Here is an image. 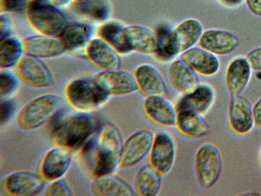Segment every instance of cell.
Masks as SVG:
<instances>
[{
  "label": "cell",
  "instance_id": "6da1fadb",
  "mask_svg": "<svg viewBox=\"0 0 261 196\" xmlns=\"http://www.w3.org/2000/svg\"><path fill=\"white\" fill-rule=\"evenodd\" d=\"M122 141L117 128L107 122L83 149L85 160L95 177L113 174L118 168Z\"/></svg>",
  "mask_w": 261,
  "mask_h": 196
},
{
  "label": "cell",
  "instance_id": "7a4b0ae2",
  "mask_svg": "<svg viewBox=\"0 0 261 196\" xmlns=\"http://www.w3.org/2000/svg\"><path fill=\"white\" fill-rule=\"evenodd\" d=\"M94 126L93 118L88 113L74 114L55 125L50 139L55 146L73 149L85 142L92 134Z\"/></svg>",
  "mask_w": 261,
  "mask_h": 196
},
{
  "label": "cell",
  "instance_id": "3957f363",
  "mask_svg": "<svg viewBox=\"0 0 261 196\" xmlns=\"http://www.w3.org/2000/svg\"><path fill=\"white\" fill-rule=\"evenodd\" d=\"M203 31L198 19H186L171 29L154 55L160 60H170L198 44Z\"/></svg>",
  "mask_w": 261,
  "mask_h": 196
},
{
  "label": "cell",
  "instance_id": "277c9868",
  "mask_svg": "<svg viewBox=\"0 0 261 196\" xmlns=\"http://www.w3.org/2000/svg\"><path fill=\"white\" fill-rule=\"evenodd\" d=\"M65 96L73 108L84 113L98 109L106 105L111 98L92 78L72 81L65 88Z\"/></svg>",
  "mask_w": 261,
  "mask_h": 196
},
{
  "label": "cell",
  "instance_id": "5b68a950",
  "mask_svg": "<svg viewBox=\"0 0 261 196\" xmlns=\"http://www.w3.org/2000/svg\"><path fill=\"white\" fill-rule=\"evenodd\" d=\"M222 171V158L213 143H204L196 150L193 158V173L197 185L202 189L212 188L218 181Z\"/></svg>",
  "mask_w": 261,
  "mask_h": 196
},
{
  "label": "cell",
  "instance_id": "8992f818",
  "mask_svg": "<svg viewBox=\"0 0 261 196\" xmlns=\"http://www.w3.org/2000/svg\"><path fill=\"white\" fill-rule=\"evenodd\" d=\"M30 25L40 34L59 36L67 24L65 15L50 0H34L27 9Z\"/></svg>",
  "mask_w": 261,
  "mask_h": 196
},
{
  "label": "cell",
  "instance_id": "52a82bcc",
  "mask_svg": "<svg viewBox=\"0 0 261 196\" xmlns=\"http://www.w3.org/2000/svg\"><path fill=\"white\" fill-rule=\"evenodd\" d=\"M61 98L55 94L37 96L26 104L17 114L16 122L25 131L34 130L44 124L58 110Z\"/></svg>",
  "mask_w": 261,
  "mask_h": 196
},
{
  "label": "cell",
  "instance_id": "ba28073f",
  "mask_svg": "<svg viewBox=\"0 0 261 196\" xmlns=\"http://www.w3.org/2000/svg\"><path fill=\"white\" fill-rule=\"evenodd\" d=\"M176 144L173 136L166 131L154 135L148 154V164L162 177L172 170L176 157Z\"/></svg>",
  "mask_w": 261,
  "mask_h": 196
},
{
  "label": "cell",
  "instance_id": "9c48e42d",
  "mask_svg": "<svg viewBox=\"0 0 261 196\" xmlns=\"http://www.w3.org/2000/svg\"><path fill=\"white\" fill-rule=\"evenodd\" d=\"M153 134L148 130L136 131L122 142L119 167L121 169H129L139 163L149 153Z\"/></svg>",
  "mask_w": 261,
  "mask_h": 196
},
{
  "label": "cell",
  "instance_id": "30bf717a",
  "mask_svg": "<svg viewBox=\"0 0 261 196\" xmlns=\"http://www.w3.org/2000/svg\"><path fill=\"white\" fill-rule=\"evenodd\" d=\"M14 70L18 78L30 87L44 88L53 84L52 75L40 59L24 54L14 66Z\"/></svg>",
  "mask_w": 261,
  "mask_h": 196
},
{
  "label": "cell",
  "instance_id": "8fae6325",
  "mask_svg": "<svg viewBox=\"0 0 261 196\" xmlns=\"http://www.w3.org/2000/svg\"><path fill=\"white\" fill-rule=\"evenodd\" d=\"M92 79L111 97L127 95L138 91L133 74L118 69L101 70Z\"/></svg>",
  "mask_w": 261,
  "mask_h": 196
},
{
  "label": "cell",
  "instance_id": "7c38bea8",
  "mask_svg": "<svg viewBox=\"0 0 261 196\" xmlns=\"http://www.w3.org/2000/svg\"><path fill=\"white\" fill-rule=\"evenodd\" d=\"M44 181L40 175L34 173L24 171L14 172L2 180L0 191L5 195H33L42 189Z\"/></svg>",
  "mask_w": 261,
  "mask_h": 196
},
{
  "label": "cell",
  "instance_id": "4fadbf2b",
  "mask_svg": "<svg viewBox=\"0 0 261 196\" xmlns=\"http://www.w3.org/2000/svg\"><path fill=\"white\" fill-rule=\"evenodd\" d=\"M216 99V90L211 84L199 83L193 91L181 95L175 106L177 112L191 111L204 116L213 108Z\"/></svg>",
  "mask_w": 261,
  "mask_h": 196
},
{
  "label": "cell",
  "instance_id": "5bb4252c",
  "mask_svg": "<svg viewBox=\"0 0 261 196\" xmlns=\"http://www.w3.org/2000/svg\"><path fill=\"white\" fill-rule=\"evenodd\" d=\"M227 119L230 130L238 136L249 134L254 127L252 107L240 95L230 97Z\"/></svg>",
  "mask_w": 261,
  "mask_h": 196
},
{
  "label": "cell",
  "instance_id": "9a60e30c",
  "mask_svg": "<svg viewBox=\"0 0 261 196\" xmlns=\"http://www.w3.org/2000/svg\"><path fill=\"white\" fill-rule=\"evenodd\" d=\"M252 69L246 57L238 56L227 64L224 74V83L230 97L240 95L248 85Z\"/></svg>",
  "mask_w": 261,
  "mask_h": 196
},
{
  "label": "cell",
  "instance_id": "2e32d148",
  "mask_svg": "<svg viewBox=\"0 0 261 196\" xmlns=\"http://www.w3.org/2000/svg\"><path fill=\"white\" fill-rule=\"evenodd\" d=\"M142 108L145 116L155 125L164 128L175 126L177 111L164 96L145 97Z\"/></svg>",
  "mask_w": 261,
  "mask_h": 196
},
{
  "label": "cell",
  "instance_id": "e0dca14e",
  "mask_svg": "<svg viewBox=\"0 0 261 196\" xmlns=\"http://www.w3.org/2000/svg\"><path fill=\"white\" fill-rule=\"evenodd\" d=\"M24 54L39 58H50L61 55L66 50L59 36L40 34L22 39Z\"/></svg>",
  "mask_w": 261,
  "mask_h": 196
},
{
  "label": "cell",
  "instance_id": "ac0fdd59",
  "mask_svg": "<svg viewBox=\"0 0 261 196\" xmlns=\"http://www.w3.org/2000/svg\"><path fill=\"white\" fill-rule=\"evenodd\" d=\"M71 161L68 149L55 146L43 156L39 167L40 175L47 181L61 179L68 170Z\"/></svg>",
  "mask_w": 261,
  "mask_h": 196
},
{
  "label": "cell",
  "instance_id": "d6986e66",
  "mask_svg": "<svg viewBox=\"0 0 261 196\" xmlns=\"http://www.w3.org/2000/svg\"><path fill=\"white\" fill-rule=\"evenodd\" d=\"M239 43L238 37L229 31L208 29L203 31L198 44L217 56H223L232 53L237 49Z\"/></svg>",
  "mask_w": 261,
  "mask_h": 196
},
{
  "label": "cell",
  "instance_id": "ffe728a7",
  "mask_svg": "<svg viewBox=\"0 0 261 196\" xmlns=\"http://www.w3.org/2000/svg\"><path fill=\"white\" fill-rule=\"evenodd\" d=\"M91 26L80 23L67 24L59 37L66 50L76 57H86L88 45L92 39Z\"/></svg>",
  "mask_w": 261,
  "mask_h": 196
},
{
  "label": "cell",
  "instance_id": "44dd1931",
  "mask_svg": "<svg viewBox=\"0 0 261 196\" xmlns=\"http://www.w3.org/2000/svg\"><path fill=\"white\" fill-rule=\"evenodd\" d=\"M167 76L171 86L180 96L193 91L199 83L196 72L181 58L170 63Z\"/></svg>",
  "mask_w": 261,
  "mask_h": 196
},
{
  "label": "cell",
  "instance_id": "7402d4cb",
  "mask_svg": "<svg viewBox=\"0 0 261 196\" xmlns=\"http://www.w3.org/2000/svg\"><path fill=\"white\" fill-rule=\"evenodd\" d=\"M133 75L138 91L144 97L164 96L166 91L164 79L158 69L148 63L138 66Z\"/></svg>",
  "mask_w": 261,
  "mask_h": 196
},
{
  "label": "cell",
  "instance_id": "603a6c76",
  "mask_svg": "<svg viewBox=\"0 0 261 196\" xmlns=\"http://www.w3.org/2000/svg\"><path fill=\"white\" fill-rule=\"evenodd\" d=\"M119 55L112 46L99 37L91 40L86 51V58L102 70L119 69Z\"/></svg>",
  "mask_w": 261,
  "mask_h": 196
},
{
  "label": "cell",
  "instance_id": "cb8c5ba5",
  "mask_svg": "<svg viewBox=\"0 0 261 196\" xmlns=\"http://www.w3.org/2000/svg\"><path fill=\"white\" fill-rule=\"evenodd\" d=\"M125 43L131 52L142 54H155L158 49V41L150 29L141 25L126 26L124 30Z\"/></svg>",
  "mask_w": 261,
  "mask_h": 196
},
{
  "label": "cell",
  "instance_id": "d4e9b609",
  "mask_svg": "<svg viewBox=\"0 0 261 196\" xmlns=\"http://www.w3.org/2000/svg\"><path fill=\"white\" fill-rule=\"evenodd\" d=\"M196 72L204 77H212L219 71L221 64L218 56L198 46H194L180 55Z\"/></svg>",
  "mask_w": 261,
  "mask_h": 196
},
{
  "label": "cell",
  "instance_id": "484cf974",
  "mask_svg": "<svg viewBox=\"0 0 261 196\" xmlns=\"http://www.w3.org/2000/svg\"><path fill=\"white\" fill-rule=\"evenodd\" d=\"M175 127L182 136L193 140L204 137L209 131L204 116L191 111L177 112Z\"/></svg>",
  "mask_w": 261,
  "mask_h": 196
},
{
  "label": "cell",
  "instance_id": "4316f807",
  "mask_svg": "<svg viewBox=\"0 0 261 196\" xmlns=\"http://www.w3.org/2000/svg\"><path fill=\"white\" fill-rule=\"evenodd\" d=\"M91 193L96 196H133L134 189L125 181L112 174L95 177L90 184Z\"/></svg>",
  "mask_w": 261,
  "mask_h": 196
},
{
  "label": "cell",
  "instance_id": "83f0119b",
  "mask_svg": "<svg viewBox=\"0 0 261 196\" xmlns=\"http://www.w3.org/2000/svg\"><path fill=\"white\" fill-rule=\"evenodd\" d=\"M162 177L148 163L142 166L134 177L133 189L135 195H159L161 189Z\"/></svg>",
  "mask_w": 261,
  "mask_h": 196
},
{
  "label": "cell",
  "instance_id": "f1b7e54d",
  "mask_svg": "<svg viewBox=\"0 0 261 196\" xmlns=\"http://www.w3.org/2000/svg\"><path fill=\"white\" fill-rule=\"evenodd\" d=\"M125 26L118 20H108L104 22L97 31L99 37L112 46L119 55H125L132 53L124 40V30Z\"/></svg>",
  "mask_w": 261,
  "mask_h": 196
},
{
  "label": "cell",
  "instance_id": "f546056e",
  "mask_svg": "<svg viewBox=\"0 0 261 196\" xmlns=\"http://www.w3.org/2000/svg\"><path fill=\"white\" fill-rule=\"evenodd\" d=\"M73 7L79 14L97 22L108 21L112 13V7L109 0L75 2Z\"/></svg>",
  "mask_w": 261,
  "mask_h": 196
},
{
  "label": "cell",
  "instance_id": "4dcf8cb0",
  "mask_svg": "<svg viewBox=\"0 0 261 196\" xmlns=\"http://www.w3.org/2000/svg\"><path fill=\"white\" fill-rule=\"evenodd\" d=\"M24 54L22 40L11 36L0 40V67L14 66Z\"/></svg>",
  "mask_w": 261,
  "mask_h": 196
},
{
  "label": "cell",
  "instance_id": "1f68e13d",
  "mask_svg": "<svg viewBox=\"0 0 261 196\" xmlns=\"http://www.w3.org/2000/svg\"><path fill=\"white\" fill-rule=\"evenodd\" d=\"M16 77L6 70H1L0 73V96L1 100L7 99L12 95L18 87Z\"/></svg>",
  "mask_w": 261,
  "mask_h": 196
},
{
  "label": "cell",
  "instance_id": "d6a6232c",
  "mask_svg": "<svg viewBox=\"0 0 261 196\" xmlns=\"http://www.w3.org/2000/svg\"><path fill=\"white\" fill-rule=\"evenodd\" d=\"M46 196H69L71 191L66 182L62 178L51 181L45 191Z\"/></svg>",
  "mask_w": 261,
  "mask_h": 196
},
{
  "label": "cell",
  "instance_id": "836d02e7",
  "mask_svg": "<svg viewBox=\"0 0 261 196\" xmlns=\"http://www.w3.org/2000/svg\"><path fill=\"white\" fill-rule=\"evenodd\" d=\"M34 0H2L1 7L5 12H18L27 9Z\"/></svg>",
  "mask_w": 261,
  "mask_h": 196
},
{
  "label": "cell",
  "instance_id": "e575fe53",
  "mask_svg": "<svg viewBox=\"0 0 261 196\" xmlns=\"http://www.w3.org/2000/svg\"><path fill=\"white\" fill-rule=\"evenodd\" d=\"M15 105L12 101L8 99L1 100L0 108V122L2 125L6 122L13 115Z\"/></svg>",
  "mask_w": 261,
  "mask_h": 196
},
{
  "label": "cell",
  "instance_id": "d590c367",
  "mask_svg": "<svg viewBox=\"0 0 261 196\" xmlns=\"http://www.w3.org/2000/svg\"><path fill=\"white\" fill-rule=\"evenodd\" d=\"M245 57L253 71H261V46L250 51Z\"/></svg>",
  "mask_w": 261,
  "mask_h": 196
},
{
  "label": "cell",
  "instance_id": "8d00e7d4",
  "mask_svg": "<svg viewBox=\"0 0 261 196\" xmlns=\"http://www.w3.org/2000/svg\"><path fill=\"white\" fill-rule=\"evenodd\" d=\"M12 30V22L9 16L2 13L0 16V38L1 39L10 36Z\"/></svg>",
  "mask_w": 261,
  "mask_h": 196
},
{
  "label": "cell",
  "instance_id": "74e56055",
  "mask_svg": "<svg viewBox=\"0 0 261 196\" xmlns=\"http://www.w3.org/2000/svg\"><path fill=\"white\" fill-rule=\"evenodd\" d=\"M252 107L254 127L261 128V97Z\"/></svg>",
  "mask_w": 261,
  "mask_h": 196
},
{
  "label": "cell",
  "instance_id": "f35d334b",
  "mask_svg": "<svg viewBox=\"0 0 261 196\" xmlns=\"http://www.w3.org/2000/svg\"><path fill=\"white\" fill-rule=\"evenodd\" d=\"M248 10L253 15L261 16V0H245Z\"/></svg>",
  "mask_w": 261,
  "mask_h": 196
},
{
  "label": "cell",
  "instance_id": "ab89813d",
  "mask_svg": "<svg viewBox=\"0 0 261 196\" xmlns=\"http://www.w3.org/2000/svg\"><path fill=\"white\" fill-rule=\"evenodd\" d=\"M219 1L225 7L234 8L240 6L244 0H219Z\"/></svg>",
  "mask_w": 261,
  "mask_h": 196
},
{
  "label": "cell",
  "instance_id": "60d3db41",
  "mask_svg": "<svg viewBox=\"0 0 261 196\" xmlns=\"http://www.w3.org/2000/svg\"><path fill=\"white\" fill-rule=\"evenodd\" d=\"M51 3L59 9L63 8L67 6L71 0H50Z\"/></svg>",
  "mask_w": 261,
  "mask_h": 196
},
{
  "label": "cell",
  "instance_id": "b9f144b4",
  "mask_svg": "<svg viewBox=\"0 0 261 196\" xmlns=\"http://www.w3.org/2000/svg\"><path fill=\"white\" fill-rule=\"evenodd\" d=\"M255 77L258 80L261 81V71H255Z\"/></svg>",
  "mask_w": 261,
  "mask_h": 196
},
{
  "label": "cell",
  "instance_id": "7bdbcfd3",
  "mask_svg": "<svg viewBox=\"0 0 261 196\" xmlns=\"http://www.w3.org/2000/svg\"><path fill=\"white\" fill-rule=\"evenodd\" d=\"M258 156H259V163H260V165H261V146H260V149H259Z\"/></svg>",
  "mask_w": 261,
  "mask_h": 196
},
{
  "label": "cell",
  "instance_id": "ee69618b",
  "mask_svg": "<svg viewBox=\"0 0 261 196\" xmlns=\"http://www.w3.org/2000/svg\"><path fill=\"white\" fill-rule=\"evenodd\" d=\"M75 2H82V1H86V0H74Z\"/></svg>",
  "mask_w": 261,
  "mask_h": 196
}]
</instances>
